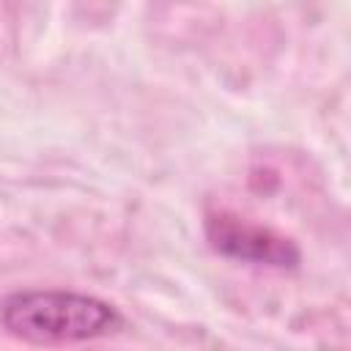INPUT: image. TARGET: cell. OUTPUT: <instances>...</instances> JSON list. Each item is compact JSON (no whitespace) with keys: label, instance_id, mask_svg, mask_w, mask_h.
I'll use <instances>...</instances> for the list:
<instances>
[{"label":"cell","instance_id":"cell-1","mask_svg":"<svg viewBox=\"0 0 351 351\" xmlns=\"http://www.w3.org/2000/svg\"><path fill=\"white\" fill-rule=\"evenodd\" d=\"M3 326L27 343H82L123 329V315L104 299L74 291H16L0 302Z\"/></svg>","mask_w":351,"mask_h":351},{"label":"cell","instance_id":"cell-2","mask_svg":"<svg viewBox=\"0 0 351 351\" xmlns=\"http://www.w3.org/2000/svg\"><path fill=\"white\" fill-rule=\"evenodd\" d=\"M206 236L211 247L233 261H247L258 266L274 269H293L299 263V247L261 225H250L233 214H208Z\"/></svg>","mask_w":351,"mask_h":351}]
</instances>
